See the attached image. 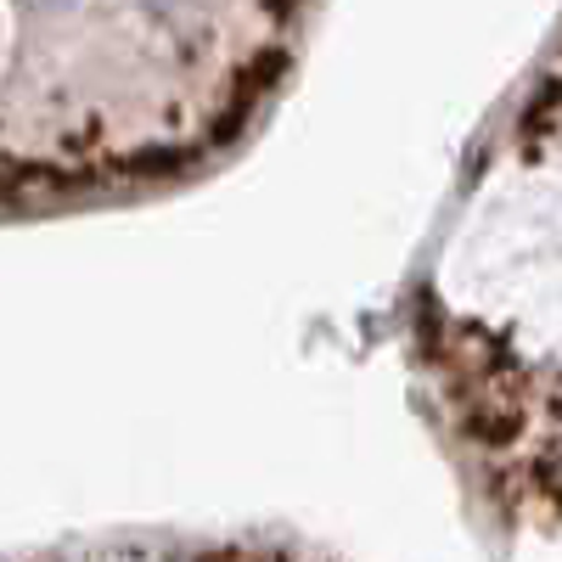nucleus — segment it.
Instances as JSON below:
<instances>
[{"label":"nucleus","mask_w":562,"mask_h":562,"mask_svg":"<svg viewBox=\"0 0 562 562\" xmlns=\"http://www.w3.org/2000/svg\"><path fill=\"white\" fill-rule=\"evenodd\" d=\"M102 562H140V557H102Z\"/></svg>","instance_id":"7ed1b4c3"},{"label":"nucleus","mask_w":562,"mask_h":562,"mask_svg":"<svg viewBox=\"0 0 562 562\" xmlns=\"http://www.w3.org/2000/svg\"><path fill=\"white\" fill-rule=\"evenodd\" d=\"M439 293L490 333L562 355V153L484 186L445 248Z\"/></svg>","instance_id":"f257e3e1"},{"label":"nucleus","mask_w":562,"mask_h":562,"mask_svg":"<svg viewBox=\"0 0 562 562\" xmlns=\"http://www.w3.org/2000/svg\"><path fill=\"white\" fill-rule=\"evenodd\" d=\"M12 57V0H0V68Z\"/></svg>","instance_id":"f03ea898"}]
</instances>
